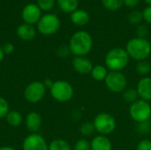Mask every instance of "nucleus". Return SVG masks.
I'll return each instance as SVG.
<instances>
[{
  "label": "nucleus",
  "mask_w": 151,
  "mask_h": 150,
  "mask_svg": "<svg viewBox=\"0 0 151 150\" xmlns=\"http://www.w3.org/2000/svg\"><path fill=\"white\" fill-rule=\"evenodd\" d=\"M58 4L64 12L72 13L77 10L79 0H58Z\"/></svg>",
  "instance_id": "nucleus-20"
},
{
  "label": "nucleus",
  "mask_w": 151,
  "mask_h": 150,
  "mask_svg": "<svg viewBox=\"0 0 151 150\" xmlns=\"http://www.w3.org/2000/svg\"><path fill=\"white\" fill-rule=\"evenodd\" d=\"M0 150H16L15 149L12 148V147H9V146H4V147H1Z\"/></svg>",
  "instance_id": "nucleus-38"
},
{
  "label": "nucleus",
  "mask_w": 151,
  "mask_h": 150,
  "mask_svg": "<svg viewBox=\"0 0 151 150\" xmlns=\"http://www.w3.org/2000/svg\"><path fill=\"white\" fill-rule=\"evenodd\" d=\"M53 84H54V81L51 80L50 79H46V80L43 81V85L45 86L46 89H50L51 87L53 86Z\"/></svg>",
  "instance_id": "nucleus-36"
},
{
  "label": "nucleus",
  "mask_w": 151,
  "mask_h": 150,
  "mask_svg": "<svg viewBox=\"0 0 151 150\" xmlns=\"http://www.w3.org/2000/svg\"><path fill=\"white\" fill-rule=\"evenodd\" d=\"M9 111H10L9 103L5 98L0 96V118H5Z\"/></svg>",
  "instance_id": "nucleus-28"
},
{
  "label": "nucleus",
  "mask_w": 151,
  "mask_h": 150,
  "mask_svg": "<svg viewBox=\"0 0 151 150\" xmlns=\"http://www.w3.org/2000/svg\"><path fill=\"white\" fill-rule=\"evenodd\" d=\"M129 114L131 118L140 124L145 123L151 118V105L150 102L139 99L130 104Z\"/></svg>",
  "instance_id": "nucleus-5"
},
{
  "label": "nucleus",
  "mask_w": 151,
  "mask_h": 150,
  "mask_svg": "<svg viewBox=\"0 0 151 150\" xmlns=\"http://www.w3.org/2000/svg\"><path fill=\"white\" fill-rule=\"evenodd\" d=\"M93 124L96 132H97L100 135L105 136L113 133L117 126L115 118L107 112H102L97 114L93 120Z\"/></svg>",
  "instance_id": "nucleus-4"
},
{
  "label": "nucleus",
  "mask_w": 151,
  "mask_h": 150,
  "mask_svg": "<svg viewBox=\"0 0 151 150\" xmlns=\"http://www.w3.org/2000/svg\"><path fill=\"white\" fill-rule=\"evenodd\" d=\"M149 34V28L146 25H139L136 28V37L139 38H146Z\"/></svg>",
  "instance_id": "nucleus-30"
},
{
  "label": "nucleus",
  "mask_w": 151,
  "mask_h": 150,
  "mask_svg": "<svg viewBox=\"0 0 151 150\" xmlns=\"http://www.w3.org/2000/svg\"><path fill=\"white\" fill-rule=\"evenodd\" d=\"M136 150H151V141L148 139L142 140L138 144Z\"/></svg>",
  "instance_id": "nucleus-31"
},
{
  "label": "nucleus",
  "mask_w": 151,
  "mask_h": 150,
  "mask_svg": "<svg viewBox=\"0 0 151 150\" xmlns=\"http://www.w3.org/2000/svg\"><path fill=\"white\" fill-rule=\"evenodd\" d=\"M49 150H72V148L65 140L56 139L49 144Z\"/></svg>",
  "instance_id": "nucleus-21"
},
{
  "label": "nucleus",
  "mask_w": 151,
  "mask_h": 150,
  "mask_svg": "<svg viewBox=\"0 0 151 150\" xmlns=\"http://www.w3.org/2000/svg\"><path fill=\"white\" fill-rule=\"evenodd\" d=\"M89 14L88 13V11H86L85 10H76L73 12L71 13V20L72 22L79 27H82L87 25L89 22Z\"/></svg>",
  "instance_id": "nucleus-17"
},
{
  "label": "nucleus",
  "mask_w": 151,
  "mask_h": 150,
  "mask_svg": "<svg viewBox=\"0 0 151 150\" xmlns=\"http://www.w3.org/2000/svg\"><path fill=\"white\" fill-rule=\"evenodd\" d=\"M122 97L125 100L126 103H134L137 100H139V95L136 90V88H127L123 93H122Z\"/></svg>",
  "instance_id": "nucleus-22"
},
{
  "label": "nucleus",
  "mask_w": 151,
  "mask_h": 150,
  "mask_svg": "<svg viewBox=\"0 0 151 150\" xmlns=\"http://www.w3.org/2000/svg\"><path fill=\"white\" fill-rule=\"evenodd\" d=\"M109 70L105 65H96L93 66V69L90 72L91 77L96 80V81H104L108 73H109Z\"/></svg>",
  "instance_id": "nucleus-18"
},
{
  "label": "nucleus",
  "mask_w": 151,
  "mask_h": 150,
  "mask_svg": "<svg viewBox=\"0 0 151 150\" xmlns=\"http://www.w3.org/2000/svg\"><path fill=\"white\" fill-rule=\"evenodd\" d=\"M104 7L108 11H115L119 10L123 5V0H101Z\"/></svg>",
  "instance_id": "nucleus-24"
},
{
  "label": "nucleus",
  "mask_w": 151,
  "mask_h": 150,
  "mask_svg": "<svg viewBox=\"0 0 151 150\" xmlns=\"http://www.w3.org/2000/svg\"><path fill=\"white\" fill-rule=\"evenodd\" d=\"M5 120L6 123L12 127L19 126L24 121L22 115L17 111H10L5 117Z\"/></svg>",
  "instance_id": "nucleus-19"
},
{
  "label": "nucleus",
  "mask_w": 151,
  "mask_h": 150,
  "mask_svg": "<svg viewBox=\"0 0 151 150\" xmlns=\"http://www.w3.org/2000/svg\"><path fill=\"white\" fill-rule=\"evenodd\" d=\"M142 19H143L142 12H141L140 11H134L131 13H129V15H128L129 22H131L132 24H134V25L140 24L142 21Z\"/></svg>",
  "instance_id": "nucleus-27"
},
{
  "label": "nucleus",
  "mask_w": 151,
  "mask_h": 150,
  "mask_svg": "<svg viewBox=\"0 0 151 150\" xmlns=\"http://www.w3.org/2000/svg\"><path fill=\"white\" fill-rule=\"evenodd\" d=\"M38 6L43 11H50L55 4V0H37Z\"/></svg>",
  "instance_id": "nucleus-29"
},
{
  "label": "nucleus",
  "mask_w": 151,
  "mask_h": 150,
  "mask_svg": "<svg viewBox=\"0 0 151 150\" xmlns=\"http://www.w3.org/2000/svg\"><path fill=\"white\" fill-rule=\"evenodd\" d=\"M25 125L27 128V130L29 132H31L32 133H37L42 124V119L41 115L36 112V111H31L29 112L26 118H25Z\"/></svg>",
  "instance_id": "nucleus-14"
},
{
  "label": "nucleus",
  "mask_w": 151,
  "mask_h": 150,
  "mask_svg": "<svg viewBox=\"0 0 151 150\" xmlns=\"http://www.w3.org/2000/svg\"><path fill=\"white\" fill-rule=\"evenodd\" d=\"M130 57L126 49L114 48L107 52L104 62L110 72H121L127 66Z\"/></svg>",
  "instance_id": "nucleus-3"
},
{
  "label": "nucleus",
  "mask_w": 151,
  "mask_h": 150,
  "mask_svg": "<svg viewBox=\"0 0 151 150\" xmlns=\"http://www.w3.org/2000/svg\"><path fill=\"white\" fill-rule=\"evenodd\" d=\"M4 50H3V48L2 47H0V63L3 61V59H4Z\"/></svg>",
  "instance_id": "nucleus-37"
},
{
  "label": "nucleus",
  "mask_w": 151,
  "mask_h": 150,
  "mask_svg": "<svg viewBox=\"0 0 151 150\" xmlns=\"http://www.w3.org/2000/svg\"><path fill=\"white\" fill-rule=\"evenodd\" d=\"M91 150H112V143L105 135L95 136L90 141Z\"/></svg>",
  "instance_id": "nucleus-15"
},
{
  "label": "nucleus",
  "mask_w": 151,
  "mask_h": 150,
  "mask_svg": "<svg viewBox=\"0 0 151 150\" xmlns=\"http://www.w3.org/2000/svg\"><path fill=\"white\" fill-rule=\"evenodd\" d=\"M96 132L93 122H85L80 126V133L84 137H90Z\"/></svg>",
  "instance_id": "nucleus-25"
},
{
  "label": "nucleus",
  "mask_w": 151,
  "mask_h": 150,
  "mask_svg": "<svg viewBox=\"0 0 151 150\" xmlns=\"http://www.w3.org/2000/svg\"><path fill=\"white\" fill-rule=\"evenodd\" d=\"M135 70L140 75H142L145 77L151 72V64L147 59L138 61L135 66Z\"/></svg>",
  "instance_id": "nucleus-23"
},
{
  "label": "nucleus",
  "mask_w": 151,
  "mask_h": 150,
  "mask_svg": "<svg viewBox=\"0 0 151 150\" xmlns=\"http://www.w3.org/2000/svg\"><path fill=\"white\" fill-rule=\"evenodd\" d=\"M150 45H151V42H150Z\"/></svg>",
  "instance_id": "nucleus-40"
},
{
  "label": "nucleus",
  "mask_w": 151,
  "mask_h": 150,
  "mask_svg": "<svg viewBox=\"0 0 151 150\" xmlns=\"http://www.w3.org/2000/svg\"><path fill=\"white\" fill-rule=\"evenodd\" d=\"M46 88L42 81H33L29 83L24 90V97L30 103L41 102L46 95Z\"/></svg>",
  "instance_id": "nucleus-9"
},
{
  "label": "nucleus",
  "mask_w": 151,
  "mask_h": 150,
  "mask_svg": "<svg viewBox=\"0 0 151 150\" xmlns=\"http://www.w3.org/2000/svg\"><path fill=\"white\" fill-rule=\"evenodd\" d=\"M17 34L23 41H31L35 37L36 32L32 25L25 23L17 28Z\"/></svg>",
  "instance_id": "nucleus-16"
},
{
  "label": "nucleus",
  "mask_w": 151,
  "mask_h": 150,
  "mask_svg": "<svg viewBox=\"0 0 151 150\" xmlns=\"http://www.w3.org/2000/svg\"><path fill=\"white\" fill-rule=\"evenodd\" d=\"M23 150H49L46 140L39 133H31L27 135L22 143Z\"/></svg>",
  "instance_id": "nucleus-10"
},
{
  "label": "nucleus",
  "mask_w": 151,
  "mask_h": 150,
  "mask_svg": "<svg viewBox=\"0 0 151 150\" xmlns=\"http://www.w3.org/2000/svg\"><path fill=\"white\" fill-rule=\"evenodd\" d=\"M144 2L147 4H149V5H151V0H144Z\"/></svg>",
  "instance_id": "nucleus-39"
},
{
  "label": "nucleus",
  "mask_w": 151,
  "mask_h": 150,
  "mask_svg": "<svg viewBox=\"0 0 151 150\" xmlns=\"http://www.w3.org/2000/svg\"><path fill=\"white\" fill-rule=\"evenodd\" d=\"M104 83L111 92L123 93L127 87V79L121 72H109Z\"/></svg>",
  "instance_id": "nucleus-7"
},
{
  "label": "nucleus",
  "mask_w": 151,
  "mask_h": 150,
  "mask_svg": "<svg viewBox=\"0 0 151 150\" xmlns=\"http://www.w3.org/2000/svg\"><path fill=\"white\" fill-rule=\"evenodd\" d=\"M73 150H91L90 141L85 138H81L75 142Z\"/></svg>",
  "instance_id": "nucleus-26"
},
{
  "label": "nucleus",
  "mask_w": 151,
  "mask_h": 150,
  "mask_svg": "<svg viewBox=\"0 0 151 150\" xmlns=\"http://www.w3.org/2000/svg\"><path fill=\"white\" fill-rule=\"evenodd\" d=\"M143 19L151 25V5H148L142 11Z\"/></svg>",
  "instance_id": "nucleus-32"
},
{
  "label": "nucleus",
  "mask_w": 151,
  "mask_h": 150,
  "mask_svg": "<svg viewBox=\"0 0 151 150\" xmlns=\"http://www.w3.org/2000/svg\"><path fill=\"white\" fill-rule=\"evenodd\" d=\"M68 47L75 57H86L93 47L92 36L87 31H77L72 35Z\"/></svg>",
  "instance_id": "nucleus-1"
},
{
  "label": "nucleus",
  "mask_w": 151,
  "mask_h": 150,
  "mask_svg": "<svg viewBox=\"0 0 151 150\" xmlns=\"http://www.w3.org/2000/svg\"><path fill=\"white\" fill-rule=\"evenodd\" d=\"M126 50L129 57L137 62L146 60L151 54L150 42L146 38L134 37L127 42Z\"/></svg>",
  "instance_id": "nucleus-2"
},
{
  "label": "nucleus",
  "mask_w": 151,
  "mask_h": 150,
  "mask_svg": "<svg viewBox=\"0 0 151 150\" xmlns=\"http://www.w3.org/2000/svg\"><path fill=\"white\" fill-rule=\"evenodd\" d=\"M22 18L26 24L33 25L41 19V9L36 4H27L22 11Z\"/></svg>",
  "instance_id": "nucleus-11"
},
{
  "label": "nucleus",
  "mask_w": 151,
  "mask_h": 150,
  "mask_svg": "<svg viewBox=\"0 0 151 150\" xmlns=\"http://www.w3.org/2000/svg\"><path fill=\"white\" fill-rule=\"evenodd\" d=\"M73 68L80 74H89L93 69L92 62L86 57H75L72 61Z\"/></svg>",
  "instance_id": "nucleus-12"
},
{
  "label": "nucleus",
  "mask_w": 151,
  "mask_h": 150,
  "mask_svg": "<svg viewBox=\"0 0 151 150\" xmlns=\"http://www.w3.org/2000/svg\"><path fill=\"white\" fill-rule=\"evenodd\" d=\"M59 27L60 20L55 14H46L37 23V29L43 35L54 34L58 31Z\"/></svg>",
  "instance_id": "nucleus-8"
},
{
  "label": "nucleus",
  "mask_w": 151,
  "mask_h": 150,
  "mask_svg": "<svg viewBox=\"0 0 151 150\" xmlns=\"http://www.w3.org/2000/svg\"><path fill=\"white\" fill-rule=\"evenodd\" d=\"M2 48H3V50H4V54H6V55L12 54V53L14 51V46H13V44H12L11 42L5 43Z\"/></svg>",
  "instance_id": "nucleus-34"
},
{
  "label": "nucleus",
  "mask_w": 151,
  "mask_h": 150,
  "mask_svg": "<svg viewBox=\"0 0 151 150\" xmlns=\"http://www.w3.org/2000/svg\"><path fill=\"white\" fill-rule=\"evenodd\" d=\"M124 5H126L128 8H134L137 6L140 3V0H123Z\"/></svg>",
  "instance_id": "nucleus-35"
},
{
  "label": "nucleus",
  "mask_w": 151,
  "mask_h": 150,
  "mask_svg": "<svg viewBox=\"0 0 151 150\" xmlns=\"http://www.w3.org/2000/svg\"><path fill=\"white\" fill-rule=\"evenodd\" d=\"M50 92L53 99L59 103L69 102L74 95L73 87L65 80L54 81Z\"/></svg>",
  "instance_id": "nucleus-6"
},
{
  "label": "nucleus",
  "mask_w": 151,
  "mask_h": 150,
  "mask_svg": "<svg viewBox=\"0 0 151 150\" xmlns=\"http://www.w3.org/2000/svg\"><path fill=\"white\" fill-rule=\"evenodd\" d=\"M136 90L139 95V98L147 102L151 101V77L145 76L142 78L137 85Z\"/></svg>",
  "instance_id": "nucleus-13"
},
{
  "label": "nucleus",
  "mask_w": 151,
  "mask_h": 150,
  "mask_svg": "<svg viewBox=\"0 0 151 150\" xmlns=\"http://www.w3.org/2000/svg\"><path fill=\"white\" fill-rule=\"evenodd\" d=\"M69 53H71L69 47L66 48V47L64 46V47H60V48L58 50V55L60 57H66L69 55Z\"/></svg>",
  "instance_id": "nucleus-33"
}]
</instances>
